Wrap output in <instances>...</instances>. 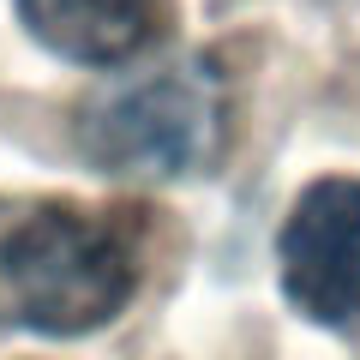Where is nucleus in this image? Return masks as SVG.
<instances>
[{"label":"nucleus","mask_w":360,"mask_h":360,"mask_svg":"<svg viewBox=\"0 0 360 360\" xmlns=\"http://www.w3.org/2000/svg\"><path fill=\"white\" fill-rule=\"evenodd\" d=\"M229 144V78L217 54H180L78 108V150L115 180L210 174Z\"/></svg>","instance_id":"1"},{"label":"nucleus","mask_w":360,"mask_h":360,"mask_svg":"<svg viewBox=\"0 0 360 360\" xmlns=\"http://www.w3.org/2000/svg\"><path fill=\"white\" fill-rule=\"evenodd\" d=\"M139 288L132 240L72 205H37L0 234V295L37 336H90L115 324Z\"/></svg>","instance_id":"2"},{"label":"nucleus","mask_w":360,"mask_h":360,"mask_svg":"<svg viewBox=\"0 0 360 360\" xmlns=\"http://www.w3.org/2000/svg\"><path fill=\"white\" fill-rule=\"evenodd\" d=\"M283 295L300 319L348 330L360 319V180L324 174L300 186L276 234Z\"/></svg>","instance_id":"3"},{"label":"nucleus","mask_w":360,"mask_h":360,"mask_svg":"<svg viewBox=\"0 0 360 360\" xmlns=\"http://www.w3.org/2000/svg\"><path fill=\"white\" fill-rule=\"evenodd\" d=\"M13 13L72 66H127L168 30V0H13Z\"/></svg>","instance_id":"4"}]
</instances>
